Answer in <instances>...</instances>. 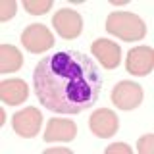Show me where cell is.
Returning a JSON list of instances; mask_svg holds the SVG:
<instances>
[{
  "instance_id": "cell-15",
  "label": "cell",
  "mask_w": 154,
  "mask_h": 154,
  "mask_svg": "<svg viewBox=\"0 0 154 154\" xmlns=\"http://www.w3.org/2000/svg\"><path fill=\"white\" fill-rule=\"evenodd\" d=\"M137 148H139V152L141 154H150L154 150V135H144V137L139 139V144H137Z\"/></svg>"
},
{
  "instance_id": "cell-8",
  "label": "cell",
  "mask_w": 154,
  "mask_h": 154,
  "mask_svg": "<svg viewBox=\"0 0 154 154\" xmlns=\"http://www.w3.org/2000/svg\"><path fill=\"white\" fill-rule=\"evenodd\" d=\"M125 67L131 75H148L154 67V50L150 46H135L129 50Z\"/></svg>"
},
{
  "instance_id": "cell-17",
  "label": "cell",
  "mask_w": 154,
  "mask_h": 154,
  "mask_svg": "<svg viewBox=\"0 0 154 154\" xmlns=\"http://www.w3.org/2000/svg\"><path fill=\"white\" fill-rule=\"evenodd\" d=\"M45 154H71V150L64 148V146H58V148H46Z\"/></svg>"
},
{
  "instance_id": "cell-13",
  "label": "cell",
  "mask_w": 154,
  "mask_h": 154,
  "mask_svg": "<svg viewBox=\"0 0 154 154\" xmlns=\"http://www.w3.org/2000/svg\"><path fill=\"white\" fill-rule=\"evenodd\" d=\"M23 8L31 16H42V14H46L52 8V0H25Z\"/></svg>"
},
{
  "instance_id": "cell-14",
  "label": "cell",
  "mask_w": 154,
  "mask_h": 154,
  "mask_svg": "<svg viewBox=\"0 0 154 154\" xmlns=\"http://www.w3.org/2000/svg\"><path fill=\"white\" fill-rule=\"evenodd\" d=\"M16 12H17V4L14 2V0H4V2L0 4V21L12 19L16 16Z\"/></svg>"
},
{
  "instance_id": "cell-9",
  "label": "cell",
  "mask_w": 154,
  "mask_h": 154,
  "mask_svg": "<svg viewBox=\"0 0 154 154\" xmlns=\"http://www.w3.org/2000/svg\"><path fill=\"white\" fill-rule=\"evenodd\" d=\"M77 137V125L71 119L64 118H52L48 119L45 141L46 143H69Z\"/></svg>"
},
{
  "instance_id": "cell-12",
  "label": "cell",
  "mask_w": 154,
  "mask_h": 154,
  "mask_svg": "<svg viewBox=\"0 0 154 154\" xmlns=\"http://www.w3.org/2000/svg\"><path fill=\"white\" fill-rule=\"evenodd\" d=\"M23 64V56L16 46L2 45L0 46V73H12L17 71Z\"/></svg>"
},
{
  "instance_id": "cell-16",
  "label": "cell",
  "mask_w": 154,
  "mask_h": 154,
  "mask_svg": "<svg viewBox=\"0 0 154 154\" xmlns=\"http://www.w3.org/2000/svg\"><path fill=\"white\" fill-rule=\"evenodd\" d=\"M116 152L131 154V146H129V144H123V143H118V144H112V146L106 148V154H116Z\"/></svg>"
},
{
  "instance_id": "cell-3",
  "label": "cell",
  "mask_w": 154,
  "mask_h": 154,
  "mask_svg": "<svg viewBox=\"0 0 154 154\" xmlns=\"http://www.w3.org/2000/svg\"><path fill=\"white\" fill-rule=\"evenodd\" d=\"M21 42L31 54H42L50 46H54V35L42 23H31L23 29Z\"/></svg>"
},
{
  "instance_id": "cell-11",
  "label": "cell",
  "mask_w": 154,
  "mask_h": 154,
  "mask_svg": "<svg viewBox=\"0 0 154 154\" xmlns=\"http://www.w3.org/2000/svg\"><path fill=\"white\" fill-rule=\"evenodd\" d=\"M29 96V87L23 79H6L0 83V98L10 106L25 102Z\"/></svg>"
},
{
  "instance_id": "cell-2",
  "label": "cell",
  "mask_w": 154,
  "mask_h": 154,
  "mask_svg": "<svg viewBox=\"0 0 154 154\" xmlns=\"http://www.w3.org/2000/svg\"><path fill=\"white\" fill-rule=\"evenodd\" d=\"M106 31L122 41H139L146 35V23L133 12H112L106 19Z\"/></svg>"
},
{
  "instance_id": "cell-10",
  "label": "cell",
  "mask_w": 154,
  "mask_h": 154,
  "mask_svg": "<svg viewBox=\"0 0 154 154\" xmlns=\"http://www.w3.org/2000/svg\"><path fill=\"white\" fill-rule=\"evenodd\" d=\"M91 50L96 56V60L102 64L106 69H116L122 62V50L116 45L114 41H108V38H96V41L91 45Z\"/></svg>"
},
{
  "instance_id": "cell-5",
  "label": "cell",
  "mask_w": 154,
  "mask_h": 154,
  "mask_svg": "<svg viewBox=\"0 0 154 154\" xmlns=\"http://www.w3.org/2000/svg\"><path fill=\"white\" fill-rule=\"evenodd\" d=\"M143 87L135 81H122L112 91V102L122 110H133L143 102Z\"/></svg>"
},
{
  "instance_id": "cell-6",
  "label": "cell",
  "mask_w": 154,
  "mask_h": 154,
  "mask_svg": "<svg viewBox=\"0 0 154 154\" xmlns=\"http://www.w3.org/2000/svg\"><path fill=\"white\" fill-rule=\"evenodd\" d=\"M41 123H42V114L38 112L37 108L29 106V108H23L19 110L17 114H14V119H12V127L19 137H35L41 129Z\"/></svg>"
},
{
  "instance_id": "cell-1",
  "label": "cell",
  "mask_w": 154,
  "mask_h": 154,
  "mask_svg": "<svg viewBox=\"0 0 154 154\" xmlns=\"http://www.w3.org/2000/svg\"><path fill=\"white\" fill-rule=\"evenodd\" d=\"M33 87L45 108L58 114H79L98 100L102 77L93 58L67 48L38 60Z\"/></svg>"
},
{
  "instance_id": "cell-4",
  "label": "cell",
  "mask_w": 154,
  "mask_h": 154,
  "mask_svg": "<svg viewBox=\"0 0 154 154\" xmlns=\"http://www.w3.org/2000/svg\"><path fill=\"white\" fill-rule=\"evenodd\" d=\"M52 23H54V29L58 31V35L62 38H77L83 31V17H81L79 12L71 8H62L58 10L52 17Z\"/></svg>"
},
{
  "instance_id": "cell-7",
  "label": "cell",
  "mask_w": 154,
  "mask_h": 154,
  "mask_svg": "<svg viewBox=\"0 0 154 154\" xmlns=\"http://www.w3.org/2000/svg\"><path fill=\"white\" fill-rule=\"evenodd\" d=\"M118 127H119V119H118V116H116L114 110L100 108V110H96V112H93V116L89 118V129L100 139L114 137L116 131H118Z\"/></svg>"
}]
</instances>
